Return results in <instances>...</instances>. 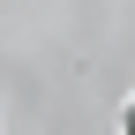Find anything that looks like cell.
<instances>
[{
    "instance_id": "1",
    "label": "cell",
    "mask_w": 135,
    "mask_h": 135,
    "mask_svg": "<svg viewBox=\"0 0 135 135\" xmlns=\"http://www.w3.org/2000/svg\"><path fill=\"white\" fill-rule=\"evenodd\" d=\"M128 135H135V105H128Z\"/></svg>"
}]
</instances>
